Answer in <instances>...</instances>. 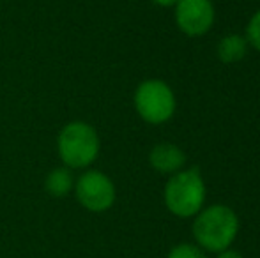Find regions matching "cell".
<instances>
[{
  "instance_id": "cell-5",
  "label": "cell",
  "mask_w": 260,
  "mask_h": 258,
  "mask_svg": "<svg viewBox=\"0 0 260 258\" xmlns=\"http://www.w3.org/2000/svg\"><path fill=\"white\" fill-rule=\"evenodd\" d=\"M76 196L87 210L103 212L115 202V186L108 175L98 170H90L76 182Z\"/></svg>"
},
{
  "instance_id": "cell-2",
  "label": "cell",
  "mask_w": 260,
  "mask_h": 258,
  "mask_svg": "<svg viewBox=\"0 0 260 258\" xmlns=\"http://www.w3.org/2000/svg\"><path fill=\"white\" fill-rule=\"evenodd\" d=\"M206 182L199 168L174 173L165 186V205L177 217H193L206 203Z\"/></svg>"
},
{
  "instance_id": "cell-1",
  "label": "cell",
  "mask_w": 260,
  "mask_h": 258,
  "mask_svg": "<svg viewBox=\"0 0 260 258\" xmlns=\"http://www.w3.org/2000/svg\"><path fill=\"white\" fill-rule=\"evenodd\" d=\"M239 232V217L223 203L202 209L193 223V235L202 249L221 253L229 249Z\"/></svg>"
},
{
  "instance_id": "cell-6",
  "label": "cell",
  "mask_w": 260,
  "mask_h": 258,
  "mask_svg": "<svg viewBox=\"0 0 260 258\" xmlns=\"http://www.w3.org/2000/svg\"><path fill=\"white\" fill-rule=\"evenodd\" d=\"M216 11L211 0H179L175 4V25L182 34L200 38L214 25Z\"/></svg>"
},
{
  "instance_id": "cell-13",
  "label": "cell",
  "mask_w": 260,
  "mask_h": 258,
  "mask_svg": "<svg viewBox=\"0 0 260 258\" xmlns=\"http://www.w3.org/2000/svg\"><path fill=\"white\" fill-rule=\"evenodd\" d=\"M152 2L159 7H175V4H177L179 0H152Z\"/></svg>"
},
{
  "instance_id": "cell-12",
  "label": "cell",
  "mask_w": 260,
  "mask_h": 258,
  "mask_svg": "<svg viewBox=\"0 0 260 258\" xmlns=\"http://www.w3.org/2000/svg\"><path fill=\"white\" fill-rule=\"evenodd\" d=\"M218 258H243V255L237 253V251H234V249H225V251L219 253Z\"/></svg>"
},
{
  "instance_id": "cell-4",
  "label": "cell",
  "mask_w": 260,
  "mask_h": 258,
  "mask_svg": "<svg viewBox=\"0 0 260 258\" xmlns=\"http://www.w3.org/2000/svg\"><path fill=\"white\" fill-rule=\"evenodd\" d=\"M175 94L163 80H145L135 92V108L145 122L159 126L168 122L175 114Z\"/></svg>"
},
{
  "instance_id": "cell-9",
  "label": "cell",
  "mask_w": 260,
  "mask_h": 258,
  "mask_svg": "<svg viewBox=\"0 0 260 258\" xmlns=\"http://www.w3.org/2000/svg\"><path fill=\"white\" fill-rule=\"evenodd\" d=\"M73 188V177L69 170L66 168H55L48 177H46V190L53 196H64L71 191Z\"/></svg>"
},
{
  "instance_id": "cell-8",
  "label": "cell",
  "mask_w": 260,
  "mask_h": 258,
  "mask_svg": "<svg viewBox=\"0 0 260 258\" xmlns=\"http://www.w3.org/2000/svg\"><path fill=\"white\" fill-rule=\"evenodd\" d=\"M248 45L246 38L241 34H229L218 43L216 46V55L221 62L225 64H236L239 60H243L248 53Z\"/></svg>"
},
{
  "instance_id": "cell-10",
  "label": "cell",
  "mask_w": 260,
  "mask_h": 258,
  "mask_svg": "<svg viewBox=\"0 0 260 258\" xmlns=\"http://www.w3.org/2000/svg\"><path fill=\"white\" fill-rule=\"evenodd\" d=\"M244 38H246L248 45H250L251 48L260 52V9L255 11L253 16H251L250 21H248Z\"/></svg>"
},
{
  "instance_id": "cell-7",
  "label": "cell",
  "mask_w": 260,
  "mask_h": 258,
  "mask_svg": "<svg viewBox=\"0 0 260 258\" xmlns=\"http://www.w3.org/2000/svg\"><path fill=\"white\" fill-rule=\"evenodd\" d=\"M149 161L156 172L165 173V175H174V173L184 170L188 158H186L184 151L177 145L157 143L149 154Z\"/></svg>"
},
{
  "instance_id": "cell-11",
  "label": "cell",
  "mask_w": 260,
  "mask_h": 258,
  "mask_svg": "<svg viewBox=\"0 0 260 258\" xmlns=\"http://www.w3.org/2000/svg\"><path fill=\"white\" fill-rule=\"evenodd\" d=\"M168 258H206V255H204L202 248H199V246L182 242V244H177L175 248H172V251L168 253Z\"/></svg>"
},
{
  "instance_id": "cell-3",
  "label": "cell",
  "mask_w": 260,
  "mask_h": 258,
  "mask_svg": "<svg viewBox=\"0 0 260 258\" xmlns=\"http://www.w3.org/2000/svg\"><path fill=\"white\" fill-rule=\"evenodd\" d=\"M100 152V138L92 126L71 122L58 134V154L69 168H85Z\"/></svg>"
}]
</instances>
